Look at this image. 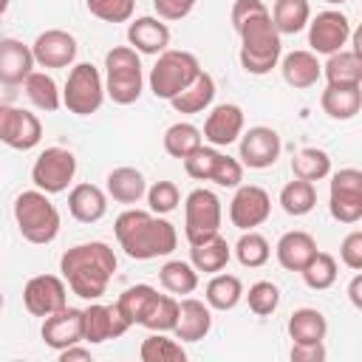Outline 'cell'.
<instances>
[{
  "label": "cell",
  "instance_id": "obj_25",
  "mask_svg": "<svg viewBox=\"0 0 362 362\" xmlns=\"http://www.w3.org/2000/svg\"><path fill=\"white\" fill-rule=\"evenodd\" d=\"M317 252V240L303 232V229H291L286 232L277 246H274V255H277V263L286 269V272H300Z\"/></svg>",
  "mask_w": 362,
  "mask_h": 362
},
{
  "label": "cell",
  "instance_id": "obj_20",
  "mask_svg": "<svg viewBox=\"0 0 362 362\" xmlns=\"http://www.w3.org/2000/svg\"><path fill=\"white\" fill-rule=\"evenodd\" d=\"M212 331V308L204 300L184 297L178 300V320H175V339L181 342H201Z\"/></svg>",
  "mask_w": 362,
  "mask_h": 362
},
{
  "label": "cell",
  "instance_id": "obj_3",
  "mask_svg": "<svg viewBox=\"0 0 362 362\" xmlns=\"http://www.w3.org/2000/svg\"><path fill=\"white\" fill-rule=\"evenodd\" d=\"M113 232L124 255L133 260H156V257L170 255L178 246L175 226L167 218L156 212H144V209H124L116 218Z\"/></svg>",
  "mask_w": 362,
  "mask_h": 362
},
{
  "label": "cell",
  "instance_id": "obj_14",
  "mask_svg": "<svg viewBox=\"0 0 362 362\" xmlns=\"http://www.w3.org/2000/svg\"><path fill=\"white\" fill-rule=\"evenodd\" d=\"M23 305L31 317H48L68 305V286L57 274H37L23 288Z\"/></svg>",
  "mask_w": 362,
  "mask_h": 362
},
{
  "label": "cell",
  "instance_id": "obj_34",
  "mask_svg": "<svg viewBox=\"0 0 362 362\" xmlns=\"http://www.w3.org/2000/svg\"><path fill=\"white\" fill-rule=\"evenodd\" d=\"M277 34H297L311 20L308 0H274V8L269 11Z\"/></svg>",
  "mask_w": 362,
  "mask_h": 362
},
{
  "label": "cell",
  "instance_id": "obj_24",
  "mask_svg": "<svg viewBox=\"0 0 362 362\" xmlns=\"http://www.w3.org/2000/svg\"><path fill=\"white\" fill-rule=\"evenodd\" d=\"M322 113L334 122H348L362 107V85H328L320 96Z\"/></svg>",
  "mask_w": 362,
  "mask_h": 362
},
{
  "label": "cell",
  "instance_id": "obj_30",
  "mask_svg": "<svg viewBox=\"0 0 362 362\" xmlns=\"http://www.w3.org/2000/svg\"><path fill=\"white\" fill-rule=\"evenodd\" d=\"M322 76L328 79V85H362L359 48H342L337 54H328V62L322 65Z\"/></svg>",
  "mask_w": 362,
  "mask_h": 362
},
{
  "label": "cell",
  "instance_id": "obj_54",
  "mask_svg": "<svg viewBox=\"0 0 362 362\" xmlns=\"http://www.w3.org/2000/svg\"><path fill=\"white\" fill-rule=\"evenodd\" d=\"M8 3H11V0H0V17L8 11Z\"/></svg>",
  "mask_w": 362,
  "mask_h": 362
},
{
  "label": "cell",
  "instance_id": "obj_51",
  "mask_svg": "<svg viewBox=\"0 0 362 362\" xmlns=\"http://www.w3.org/2000/svg\"><path fill=\"white\" fill-rule=\"evenodd\" d=\"M288 356H291V362H322L325 359V345L322 342H308V345L294 342Z\"/></svg>",
  "mask_w": 362,
  "mask_h": 362
},
{
  "label": "cell",
  "instance_id": "obj_40",
  "mask_svg": "<svg viewBox=\"0 0 362 362\" xmlns=\"http://www.w3.org/2000/svg\"><path fill=\"white\" fill-rule=\"evenodd\" d=\"M337 272H339V269H337V260H334V255H328V252H314V257L300 269L305 286L314 288V291L331 288V286L337 283Z\"/></svg>",
  "mask_w": 362,
  "mask_h": 362
},
{
  "label": "cell",
  "instance_id": "obj_8",
  "mask_svg": "<svg viewBox=\"0 0 362 362\" xmlns=\"http://www.w3.org/2000/svg\"><path fill=\"white\" fill-rule=\"evenodd\" d=\"M215 232H221V198L212 189L198 187L184 201V235L189 243H201Z\"/></svg>",
  "mask_w": 362,
  "mask_h": 362
},
{
  "label": "cell",
  "instance_id": "obj_18",
  "mask_svg": "<svg viewBox=\"0 0 362 362\" xmlns=\"http://www.w3.org/2000/svg\"><path fill=\"white\" fill-rule=\"evenodd\" d=\"M40 334H42V342L54 351H62V348L82 342V308L62 305L59 311L42 317Z\"/></svg>",
  "mask_w": 362,
  "mask_h": 362
},
{
  "label": "cell",
  "instance_id": "obj_47",
  "mask_svg": "<svg viewBox=\"0 0 362 362\" xmlns=\"http://www.w3.org/2000/svg\"><path fill=\"white\" fill-rule=\"evenodd\" d=\"M144 195H147L150 212H156V215L173 212V209L178 206V201H181V192H178V187H175L173 181H156Z\"/></svg>",
  "mask_w": 362,
  "mask_h": 362
},
{
  "label": "cell",
  "instance_id": "obj_56",
  "mask_svg": "<svg viewBox=\"0 0 362 362\" xmlns=\"http://www.w3.org/2000/svg\"><path fill=\"white\" fill-rule=\"evenodd\" d=\"M0 308H3V291H0Z\"/></svg>",
  "mask_w": 362,
  "mask_h": 362
},
{
  "label": "cell",
  "instance_id": "obj_28",
  "mask_svg": "<svg viewBox=\"0 0 362 362\" xmlns=\"http://www.w3.org/2000/svg\"><path fill=\"white\" fill-rule=\"evenodd\" d=\"M229 257H232V249L221 232H215L201 243H189V263L195 266V272L215 274L229 263Z\"/></svg>",
  "mask_w": 362,
  "mask_h": 362
},
{
  "label": "cell",
  "instance_id": "obj_12",
  "mask_svg": "<svg viewBox=\"0 0 362 362\" xmlns=\"http://www.w3.org/2000/svg\"><path fill=\"white\" fill-rule=\"evenodd\" d=\"M351 40V20L342 11L325 8L314 20H308V45L314 54H337Z\"/></svg>",
  "mask_w": 362,
  "mask_h": 362
},
{
  "label": "cell",
  "instance_id": "obj_15",
  "mask_svg": "<svg viewBox=\"0 0 362 362\" xmlns=\"http://www.w3.org/2000/svg\"><path fill=\"white\" fill-rule=\"evenodd\" d=\"M127 328H130V322L122 317V311L116 308V303L113 305H105V303L90 300V305L82 308V342L99 345V342H107V339L122 337Z\"/></svg>",
  "mask_w": 362,
  "mask_h": 362
},
{
  "label": "cell",
  "instance_id": "obj_55",
  "mask_svg": "<svg viewBox=\"0 0 362 362\" xmlns=\"http://www.w3.org/2000/svg\"><path fill=\"white\" fill-rule=\"evenodd\" d=\"M325 3H334L337 6V3H348V0H325Z\"/></svg>",
  "mask_w": 362,
  "mask_h": 362
},
{
  "label": "cell",
  "instance_id": "obj_29",
  "mask_svg": "<svg viewBox=\"0 0 362 362\" xmlns=\"http://www.w3.org/2000/svg\"><path fill=\"white\" fill-rule=\"evenodd\" d=\"M212 99H215V79L206 71H201L178 96L170 99V105L175 113H204L212 105Z\"/></svg>",
  "mask_w": 362,
  "mask_h": 362
},
{
  "label": "cell",
  "instance_id": "obj_37",
  "mask_svg": "<svg viewBox=\"0 0 362 362\" xmlns=\"http://www.w3.org/2000/svg\"><path fill=\"white\" fill-rule=\"evenodd\" d=\"M158 280L170 294H192L198 288V272L187 260H167L158 269Z\"/></svg>",
  "mask_w": 362,
  "mask_h": 362
},
{
  "label": "cell",
  "instance_id": "obj_46",
  "mask_svg": "<svg viewBox=\"0 0 362 362\" xmlns=\"http://www.w3.org/2000/svg\"><path fill=\"white\" fill-rule=\"evenodd\" d=\"M88 11L105 23H127L133 17L136 0H85Z\"/></svg>",
  "mask_w": 362,
  "mask_h": 362
},
{
  "label": "cell",
  "instance_id": "obj_44",
  "mask_svg": "<svg viewBox=\"0 0 362 362\" xmlns=\"http://www.w3.org/2000/svg\"><path fill=\"white\" fill-rule=\"evenodd\" d=\"M246 303H249V311L257 314V317H269L277 311L280 305V288L272 283V280H257L249 286V291H243Z\"/></svg>",
  "mask_w": 362,
  "mask_h": 362
},
{
  "label": "cell",
  "instance_id": "obj_27",
  "mask_svg": "<svg viewBox=\"0 0 362 362\" xmlns=\"http://www.w3.org/2000/svg\"><path fill=\"white\" fill-rule=\"evenodd\" d=\"M105 189L116 204H139L147 192V181L136 167H116L107 173Z\"/></svg>",
  "mask_w": 362,
  "mask_h": 362
},
{
  "label": "cell",
  "instance_id": "obj_43",
  "mask_svg": "<svg viewBox=\"0 0 362 362\" xmlns=\"http://www.w3.org/2000/svg\"><path fill=\"white\" fill-rule=\"evenodd\" d=\"M175 320H178V300L173 294H156L150 308H147V314H144V320H141V325L147 331L167 334V331L175 328Z\"/></svg>",
  "mask_w": 362,
  "mask_h": 362
},
{
  "label": "cell",
  "instance_id": "obj_6",
  "mask_svg": "<svg viewBox=\"0 0 362 362\" xmlns=\"http://www.w3.org/2000/svg\"><path fill=\"white\" fill-rule=\"evenodd\" d=\"M201 74V62L195 54L189 51H175V48H167L158 54L156 65L150 68V90L156 99H173L178 96L195 76Z\"/></svg>",
  "mask_w": 362,
  "mask_h": 362
},
{
  "label": "cell",
  "instance_id": "obj_45",
  "mask_svg": "<svg viewBox=\"0 0 362 362\" xmlns=\"http://www.w3.org/2000/svg\"><path fill=\"white\" fill-rule=\"evenodd\" d=\"M218 156H221V153H218L212 144H201V147H195L187 158H181V161H184V173H187L189 178H195V181H209Z\"/></svg>",
  "mask_w": 362,
  "mask_h": 362
},
{
  "label": "cell",
  "instance_id": "obj_23",
  "mask_svg": "<svg viewBox=\"0 0 362 362\" xmlns=\"http://www.w3.org/2000/svg\"><path fill=\"white\" fill-rule=\"evenodd\" d=\"M277 65H280V74H283L286 85H291L297 90L314 88L317 79L322 76V65H320L314 51H291V54L280 57Z\"/></svg>",
  "mask_w": 362,
  "mask_h": 362
},
{
  "label": "cell",
  "instance_id": "obj_1",
  "mask_svg": "<svg viewBox=\"0 0 362 362\" xmlns=\"http://www.w3.org/2000/svg\"><path fill=\"white\" fill-rule=\"evenodd\" d=\"M232 25L240 37V65L246 74L263 76L277 68L283 57V42L263 0H235Z\"/></svg>",
  "mask_w": 362,
  "mask_h": 362
},
{
  "label": "cell",
  "instance_id": "obj_11",
  "mask_svg": "<svg viewBox=\"0 0 362 362\" xmlns=\"http://www.w3.org/2000/svg\"><path fill=\"white\" fill-rule=\"evenodd\" d=\"M42 139V124L31 110L0 105V141L11 150H34Z\"/></svg>",
  "mask_w": 362,
  "mask_h": 362
},
{
  "label": "cell",
  "instance_id": "obj_33",
  "mask_svg": "<svg viewBox=\"0 0 362 362\" xmlns=\"http://www.w3.org/2000/svg\"><path fill=\"white\" fill-rule=\"evenodd\" d=\"M23 88H25L28 102H31L37 110H45V113L59 110V105H62V90L57 88L54 76H48L45 71H31V74L25 76Z\"/></svg>",
  "mask_w": 362,
  "mask_h": 362
},
{
  "label": "cell",
  "instance_id": "obj_17",
  "mask_svg": "<svg viewBox=\"0 0 362 362\" xmlns=\"http://www.w3.org/2000/svg\"><path fill=\"white\" fill-rule=\"evenodd\" d=\"M76 51H79V45H76L74 34H68L62 28L42 31L31 45L34 62L42 68H68V65H74Z\"/></svg>",
  "mask_w": 362,
  "mask_h": 362
},
{
  "label": "cell",
  "instance_id": "obj_26",
  "mask_svg": "<svg viewBox=\"0 0 362 362\" xmlns=\"http://www.w3.org/2000/svg\"><path fill=\"white\" fill-rule=\"evenodd\" d=\"M68 212L79 223H96L107 212V195L96 184H76L68 192Z\"/></svg>",
  "mask_w": 362,
  "mask_h": 362
},
{
  "label": "cell",
  "instance_id": "obj_19",
  "mask_svg": "<svg viewBox=\"0 0 362 362\" xmlns=\"http://www.w3.org/2000/svg\"><path fill=\"white\" fill-rule=\"evenodd\" d=\"M243 133V110L232 102L215 105L204 122V139L212 147H229L240 139Z\"/></svg>",
  "mask_w": 362,
  "mask_h": 362
},
{
  "label": "cell",
  "instance_id": "obj_9",
  "mask_svg": "<svg viewBox=\"0 0 362 362\" xmlns=\"http://www.w3.org/2000/svg\"><path fill=\"white\" fill-rule=\"evenodd\" d=\"M74 175H76V156L65 147H45L31 167V181L45 195L65 192Z\"/></svg>",
  "mask_w": 362,
  "mask_h": 362
},
{
  "label": "cell",
  "instance_id": "obj_48",
  "mask_svg": "<svg viewBox=\"0 0 362 362\" xmlns=\"http://www.w3.org/2000/svg\"><path fill=\"white\" fill-rule=\"evenodd\" d=\"M209 181H215L218 187H226V189H235V187H240V181H243V164L238 161V158H232V156H218V161H215V170H212V175H209Z\"/></svg>",
  "mask_w": 362,
  "mask_h": 362
},
{
  "label": "cell",
  "instance_id": "obj_2",
  "mask_svg": "<svg viewBox=\"0 0 362 362\" xmlns=\"http://www.w3.org/2000/svg\"><path fill=\"white\" fill-rule=\"evenodd\" d=\"M59 272L65 286L82 300H99L116 272V255L107 243L90 240L76 243L59 257Z\"/></svg>",
  "mask_w": 362,
  "mask_h": 362
},
{
  "label": "cell",
  "instance_id": "obj_49",
  "mask_svg": "<svg viewBox=\"0 0 362 362\" xmlns=\"http://www.w3.org/2000/svg\"><path fill=\"white\" fill-rule=\"evenodd\" d=\"M339 260L351 269V272H359L362 269V232L354 229L342 238V246H339Z\"/></svg>",
  "mask_w": 362,
  "mask_h": 362
},
{
  "label": "cell",
  "instance_id": "obj_38",
  "mask_svg": "<svg viewBox=\"0 0 362 362\" xmlns=\"http://www.w3.org/2000/svg\"><path fill=\"white\" fill-rule=\"evenodd\" d=\"M156 294H158V291H156L153 286L136 283V286H130V288L122 291V297L116 300V308L122 311V317H124L130 325H141V320H144V314H147V308H150V303H153Z\"/></svg>",
  "mask_w": 362,
  "mask_h": 362
},
{
  "label": "cell",
  "instance_id": "obj_4",
  "mask_svg": "<svg viewBox=\"0 0 362 362\" xmlns=\"http://www.w3.org/2000/svg\"><path fill=\"white\" fill-rule=\"evenodd\" d=\"M14 221H17L20 235L28 243H37V246L51 243L59 235V226H62L57 206L51 204V198L42 189H25V192L17 195Z\"/></svg>",
  "mask_w": 362,
  "mask_h": 362
},
{
  "label": "cell",
  "instance_id": "obj_41",
  "mask_svg": "<svg viewBox=\"0 0 362 362\" xmlns=\"http://www.w3.org/2000/svg\"><path fill=\"white\" fill-rule=\"evenodd\" d=\"M139 356H141V362H184L187 351L181 348V342L164 337L161 331H153L150 337H144Z\"/></svg>",
  "mask_w": 362,
  "mask_h": 362
},
{
  "label": "cell",
  "instance_id": "obj_10",
  "mask_svg": "<svg viewBox=\"0 0 362 362\" xmlns=\"http://www.w3.org/2000/svg\"><path fill=\"white\" fill-rule=\"evenodd\" d=\"M328 209L339 223H356L362 218V173L356 167H345L331 175Z\"/></svg>",
  "mask_w": 362,
  "mask_h": 362
},
{
  "label": "cell",
  "instance_id": "obj_13",
  "mask_svg": "<svg viewBox=\"0 0 362 362\" xmlns=\"http://www.w3.org/2000/svg\"><path fill=\"white\" fill-rule=\"evenodd\" d=\"M272 215V198L263 187L257 184H246V187H235V195L229 201V221L232 226H238L240 232L255 229L260 223H266Z\"/></svg>",
  "mask_w": 362,
  "mask_h": 362
},
{
  "label": "cell",
  "instance_id": "obj_32",
  "mask_svg": "<svg viewBox=\"0 0 362 362\" xmlns=\"http://www.w3.org/2000/svg\"><path fill=\"white\" fill-rule=\"evenodd\" d=\"M328 334V320L322 311L317 308H297L291 317H288V337L300 345H308V342H322Z\"/></svg>",
  "mask_w": 362,
  "mask_h": 362
},
{
  "label": "cell",
  "instance_id": "obj_36",
  "mask_svg": "<svg viewBox=\"0 0 362 362\" xmlns=\"http://www.w3.org/2000/svg\"><path fill=\"white\" fill-rule=\"evenodd\" d=\"M280 206L286 215H308L314 206H317V189L311 181H303V178H294L288 181L283 189H280Z\"/></svg>",
  "mask_w": 362,
  "mask_h": 362
},
{
  "label": "cell",
  "instance_id": "obj_42",
  "mask_svg": "<svg viewBox=\"0 0 362 362\" xmlns=\"http://www.w3.org/2000/svg\"><path fill=\"white\" fill-rule=\"evenodd\" d=\"M235 257H238V263L246 266V269H260L263 263H269L272 246H269V240H266L260 232L246 229V232L240 235V240L235 243Z\"/></svg>",
  "mask_w": 362,
  "mask_h": 362
},
{
  "label": "cell",
  "instance_id": "obj_22",
  "mask_svg": "<svg viewBox=\"0 0 362 362\" xmlns=\"http://www.w3.org/2000/svg\"><path fill=\"white\" fill-rule=\"evenodd\" d=\"M127 42L139 54H161L170 45V28L161 17H136L127 25Z\"/></svg>",
  "mask_w": 362,
  "mask_h": 362
},
{
  "label": "cell",
  "instance_id": "obj_50",
  "mask_svg": "<svg viewBox=\"0 0 362 362\" xmlns=\"http://www.w3.org/2000/svg\"><path fill=\"white\" fill-rule=\"evenodd\" d=\"M198 0H153V8L161 20H184Z\"/></svg>",
  "mask_w": 362,
  "mask_h": 362
},
{
  "label": "cell",
  "instance_id": "obj_21",
  "mask_svg": "<svg viewBox=\"0 0 362 362\" xmlns=\"http://www.w3.org/2000/svg\"><path fill=\"white\" fill-rule=\"evenodd\" d=\"M34 54L31 45H25L23 40L14 37H3L0 40V85H23L25 76L34 71Z\"/></svg>",
  "mask_w": 362,
  "mask_h": 362
},
{
  "label": "cell",
  "instance_id": "obj_5",
  "mask_svg": "<svg viewBox=\"0 0 362 362\" xmlns=\"http://www.w3.org/2000/svg\"><path fill=\"white\" fill-rule=\"evenodd\" d=\"M141 59L130 45H116L105 54V96L116 105H133L141 96Z\"/></svg>",
  "mask_w": 362,
  "mask_h": 362
},
{
  "label": "cell",
  "instance_id": "obj_31",
  "mask_svg": "<svg viewBox=\"0 0 362 362\" xmlns=\"http://www.w3.org/2000/svg\"><path fill=\"white\" fill-rule=\"evenodd\" d=\"M243 300V283L235 274H218L204 288V303L215 311H232Z\"/></svg>",
  "mask_w": 362,
  "mask_h": 362
},
{
  "label": "cell",
  "instance_id": "obj_39",
  "mask_svg": "<svg viewBox=\"0 0 362 362\" xmlns=\"http://www.w3.org/2000/svg\"><path fill=\"white\" fill-rule=\"evenodd\" d=\"M204 144V136L195 124L189 122H175L164 130V150L173 156V158H187L195 147Z\"/></svg>",
  "mask_w": 362,
  "mask_h": 362
},
{
  "label": "cell",
  "instance_id": "obj_52",
  "mask_svg": "<svg viewBox=\"0 0 362 362\" xmlns=\"http://www.w3.org/2000/svg\"><path fill=\"white\" fill-rule=\"evenodd\" d=\"M59 354V362H74V359H90V351L88 348H79V342L76 345H71V348H62V351H57Z\"/></svg>",
  "mask_w": 362,
  "mask_h": 362
},
{
  "label": "cell",
  "instance_id": "obj_53",
  "mask_svg": "<svg viewBox=\"0 0 362 362\" xmlns=\"http://www.w3.org/2000/svg\"><path fill=\"white\" fill-rule=\"evenodd\" d=\"M348 297H351L354 308H362V274H359V272L354 274V280H351V286H348Z\"/></svg>",
  "mask_w": 362,
  "mask_h": 362
},
{
  "label": "cell",
  "instance_id": "obj_16",
  "mask_svg": "<svg viewBox=\"0 0 362 362\" xmlns=\"http://www.w3.org/2000/svg\"><path fill=\"white\" fill-rule=\"evenodd\" d=\"M280 150H283V141L277 136L274 127H266V124H257V127H249L246 133H240V164L252 167V170H266L272 167L277 158H280Z\"/></svg>",
  "mask_w": 362,
  "mask_h": 362
},
{
  "label": "cell",
  "instance_id": "obj_7",
  "mask_svg": "<svg viewBox=\"0 0 362 362\" xmlns=\"http://www.w3.org/2000/svg\"><path fill=\"white\" fill-rule=\"evenodd\" d=\"M102 102H105V79L99 68L90 62H76L65 79L62 105L76 116H90L102 107Z\"/></svg>",
  "mask_w": 362,
  "mask_h": 362
},
{
  "label": "cell",
  "instance_id": "obj_35",
  "mask_svg": "<svg viewBox=\"0 0 362 362\" xmlns=\"http://www.w3.org/2000/svg\"><path fill=\"white\" fill-rule=\"evenodd\" d=\"M291 173L294 178H303V181H322L331 175V156L320 147H303L294 158H291Z\"/></svg>",
  "mask_w": 362,
  "mask_h": 362
}]
</instances>
